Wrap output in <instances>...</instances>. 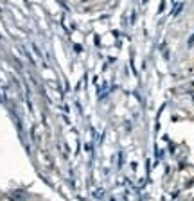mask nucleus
Returning <instances> with one entry per match:
<instances>
[]
</instances>
